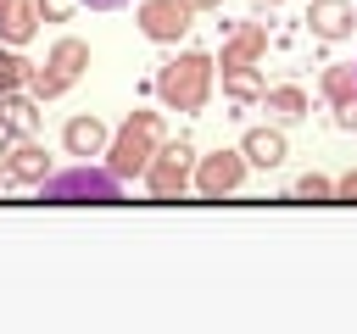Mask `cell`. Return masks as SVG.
<instances>
[{"label": "cell", "instance_id": "1", "mask_svg": "<svg viewBox=\"0 0 357 334\" xmlns=\"http://www.w3.org/2000/svg\"><path fill=\"white\" fill-rule=\"evenodd\" d=\"M212 72H218V61H212L206 50H178V56L156 72V100H162L167 111H201L206 95H212Z\"/></svg>", "mask_w": 357, "mask_h": 334}, {"label": "cell", "instance_id": "2", "mask_svg": "<svg viewBox=\"0 0 357 334\" xmlns=\"http://www.w3.org/2000/svg\"><path fill=\"white\" fill-rule=\"evenodd\" d=\"M156 150H162V111H139L134 106L123 117V128L112 134V145H106V167L117 178H145Z\"/></svg>", "mask_w": 357, "mask_h": 334}, {"label": "cell", "instance_id": "3", "mask_svg": "<svg viewBox=\"0 0 357 334\" xmlns=\"http://www.w3.org/2000/svg\"><path fill=\"white\" fill-rule=\"evenodd\" d=\"M84 67H89V45L73 39V33H61V39L50 45L45 67H28V95H33V100H56V95H67V89L78 84Z\"/></svg>", "mask_w": 357, "mask_h": 334}, {"label": "cell", "instance_id": "4", "mask_svg": "<svg viewBox=\"0 0 357 334\" xmlns=\"http://www.w3.org/2000/svg\"><path fill=\"white\" fill-rule=\"evenodd\" d=\"M39 189H45V200H117L123 178H117L112 167L78 161V167H61V173H50Z\"/></svg>", "mask_w": 357, "mask_h": 334}, {"label": "cell", "instance_id": "5", "mask_svg": "<svg viewBox=\"0 0 357 334\" xmlns=\"http://www.w3.org/2000/svg\"><path fill=\"white\" fill-rule=\"evenodd\" d=\"M190 184H195V150H190V139H162V150L145 167V189L167 200V195H184Z\"/></svg>", "mask_w": 357, "mask_h": 334}, {"label": "cell", "instance_id": "6", "mask_svg": "<svg viewBox=\"0 0 357 334\" xmlns=\"http://www.w3.org/2000/svg\"><path fill=\"white\" fill-rule=\"evenodd\" d=\"M190 22H195V11L184 0H139V33L151 45H178L190 33Z\"/></svg>", "mask_w": 357, "mask_h": 334}, {"label": "cell", "instance_id": "7", "mask_svg": "<svg viewBox=\"0 0 357 334\" xmlns=\"http://www.w3.org/2000/svg\"><path fill=\"white\" fill-rule=\"evenodd\" d=\"M245 167H251L245 150H212V156L195 161V189L212 195V200H218V195H234V189L245 184Z\"/></svg>", "mask_w": 357, "mask_h": 334}, {"label": "cell", "instance_id": "8", "mask_svg": "<svg viewBox=\"0 0 357 334\" xmlns=\"http://www.w3.org/2000/svg\"><path fill=\"white\" fill-rule=\"evenodd\" d=\"M307 28H312V39L340 45V39H351V28H357V6H351V0H312V6H307Z\"/></svg>", "mask_w": 357, "mask_h": 334}, {"label": "cell", "instance_id": "9", "mask_svg": "<svg viewBox=\"0 0 357 334\" xmlns=\"http://www.w3.org/2000/svg\"><path fill=\"white\" fill-rule=\"evenodd\" d=\"M106 145H112V134H106V122L100 117H67L61 122V150L67 156H106Z\"/></svg>", "mask_w": 357, "mask_h": 334}, {"label": "cell", "instance_id": "10", "mask_svg": "<svg viewBox=\"0 0 357 334\" xmlns=\"http://www.w3.org/2000/svg\"><path fill=\"white\" fill-rule=\"evenodd\" d=\"M6 178H17V184H45V178H50V156H45V145H39L33 134H22V139L6 150Z\"/></svg>", "mask_w": 357, "mask_h": 334}, {"label": "cell", "instance_id": "11", "mask_svg": "<svg viewBox=\"0 0 357 334\" xmlns=\"http://www.w3.org/2000/svg\"><path fill=\"white\" fill-rule=\"evenodd\" d=\"M262 50H268V22H240L223 39V67H251L262 61Z\"/></svg>", "mask_w": 357, "mask_h": 334}, {"label": "cell", "instance_id": "12", "mask_svg": "<svg viewBox=\"0 0 357 334\" xmlns=\"http://www.w3.org/2000/svg\"><path fill=\"white\" fill-rule=\"evenodd\" d=\"M240 150H245V161H251V167H262V173L284 167V156H290V145H284V134H279V128H245Z\"/></svg>", "mask_w": 357, "mask_h": 334}, {"label": "cell", "instance_id": "13", "mask_svg": "<svg viewBox=\"0 0 357 334\" xmlns=\"http://www.w3.org/2000/svg\"><path fill=\"white\" fill-rule=\"evenodd\" d=\"M39 28V0H0V45H28Z\"/></svg>", "mask_w": 357, "mask_h": 334}, {"label": "cell", "instance_id": "14", "mask_svg": "<svg viewBox=\"0 0 357 334\" xmlns=\"http://www.w3.org/2000/svg\"><path fill=\"white\" fill-rule=\"evenodd\" d=\"M0 128H11V134H33V128H39V100L6 89V95H0Z\"/></svg>", "mask_w": 357, "mask_h": 334}, {"label": "cell", "instance_id": "15", "mask_svg": "<svg viewBox=\"0 0 357 334\" xmlns=\"http://www.w3.org/2000/svg\"><path fill=\"white\" fill-rule=\"evenodd\" d=\"M223 95H229V100H240V106L262 100V95H268V84H262L257 61H251V67H223Z\"/></svg>", "mask_w": 357, "mask_h": 334}, {"label": "cell", "instance_id": "16", "mask_svg": "<svg viewBox=\"0 0 357 334\" xmlns=\"http://www.w3.org/2000/svg\"><path fill=\"white\" fill-rule=\"evenodd\" d=\"M262 106H268L279 122H296V117L307 111V89H301V84H279V89L262 95Z\"/></svg>", "mask_w": 357, "mask_h": 334}, {"label": "cell", "instance_id": "17", "mask_svg": "<svg viewBox=\"0 0 357 334\" xmlns=\"http://www.w3.org/2000/svg\"><path fill=\"white\" fill-rule=\"evenodd\" d=\"M324 95H329V106L351 100L357 95V67H324Z\"/></svg>", "mask_w": 357, "mask_h": 334}, {"label": "cell", "instance_id": "18", "mask_svg": "<svg viewBox=\"0 0 357 334\" xmlns=\"http://www.w3.org/2000/svg\"><path fill=\"white\" fill-rule=\"evenodd\" d=\"M290 195H296V200H335V178H324V173H301V178L290 184Z\"/></svg>", "mask_w": 357, "mask_h": 334}, {"label": "cell", "instance_id": "19", "mask_svg": "<svg viewBox=\"0 0 357 334\" xmlns=\"http://www.w3.org/2000/svg\"><path fill=\"white\" fill-rule=\"evenodd\" d=\"M17 84H28V61H22L17 45H11V50H0V95L17 89Z\"/></svg>", "mask_w": 357, "mask_h": 334}, {"label": "cell", "instance_id": "20", "mask_svg": "<svg viewBox=\"0 0 357 334\" xmlns=\"http://www.w3.org/2000/svg\"><path fill=\"white\" fill-rule=\"evenodd\" d=\"M39 17L45 22H67L73 17V0H39Z\"/></svg>", "mask_w": 357, "mask_h": 334}, {"label": "cell", "instance_id": "21", "mask_svg": "<svg viewBox=\"0 0 357 334\" xmlns=\"http://www.w3.org/2000/svg\"><path fill=\"white\" fill-rule=\"evenodd\" d=\"M335 200H357V167L335 178Z\"/></svg>", "mask_w": 357, "mask_h": 334}, {"label": "cell", "instance_id": "22", "mask_svg": "<svg viewBox=\"0 0 357 334\" xmlns=\"http://www.w3.org/2000/svg\"><path fill=\"white\" fill-rule=\"evenodd\" d=\"M335 122H340V128H357V95H351V100H340V106H335Z\"/></svg>", "mask_w": 357, "mask_h": 334}, {"label": "cell", "instance_id": "23", "mask_svg": "<svg viewBox=\"0 0 357 334\" xmlns=\"http://www.w3.org/2000/svg\"><path fill=\"white\" fill-rule=\"evenodd\" d=\"M78 6H89V11H117V6H128V0H78Z\"/></svg>", "mask_w": 357, "mask_h": 334}, {"label": "cell", "instance_id": "24", "mask_svg": "<svg viewBox=\"0 0 357 334\" xmlns=\"http://www.w3.org/2000/svg\"><path fill=\"white\" fill-rule=\"evenodd\" d=\"M184 6H190V11H218L223 0H184Z\"/></svg>", "mask_w": 357, "mask_h": 334}, {"label": "cell", "instance_id": "25", "mask_svg": "<svg viewBox=\"0 0 357 334\" xmlns=\"http://www.w3.org/2000/svg\"><path fill=\"white\" fill-rule=\"evenodd\" d=\"M251 6H257V11H273V6H279V0H251Z\"/></svg>", "mask_w": 357, "mask_h": 334}, {"label": "cell", "instance_id": "26", "mask_svg": "<svg viewBox=\"0 0 357 334\" xmlns=\"http://www.w3.org/2000/svg\"><path fill=\"white\" fill-rule=\"evenodd\" d=\"M351 67H357V61H351Z\"/></svg>", "mask_w": 357, "mask_h": 334}]
</instances>
